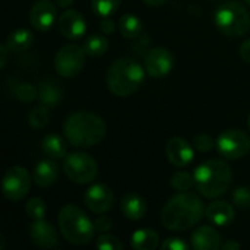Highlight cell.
<instances>
[{"mask_svg":"<svg viewBox=\"0 0 250 250\" xmlns=\"http://www.w3.org/2000/svg\"><path fill=\"white\" fill-rule=\"evenodd\" d=\"M204 204L198 195L182 192L173 196L161 211V223L167 230L185 231L195 227L204 217Z\"/></svg>","mask_w":250,"mask_h":250,"instance_id":"obj_1","label":"cell"},{"mask_svg":"<svg viewBox=\"0 0 250 250\" xmlns=\"http://www.w3.org/2000/svg\"><path fill=\"white\" fill-rule=\"evenodd\" d=\"M105 132L104 120L91 111H75L63 125L64 138L73 148L95 146L105 138Z\"/></svg>","mask_w":250,"mask_h":250,"instance_id":"obj_2","label":"cell"},{"mask_svg":"<svg viewBox=\"0 0 250 250\" xmlns=\"http://www.w3.org/2000/svg\"><path fill=\"white\" fill-rule=\"evenodd\" d=\"M193 176L198 192L208 199H215L226 193L233 180L231 167L218 158L202 163L196 167Z\"/></svg>","mask_w":250,"mask_h":250,"instance_id":"obj_3","label":"cell"},{"mask_svg":"<svg viewBox=\"0 0 250 250\" xmlns=\"http://www.w3.org/2000/svg\"><path fill=\"white\" fill-rule=\"evenodd\" d=\"M145 78L144 67L133 59H117L107 70V86L117 97H127L139 89Z\"/></svg>","mask_w":250,"mask_h":250,"instance_id":"obj_4","label":"cell"},{"mask_svg":"<svg viewBox=\"0 0 250 250\" xmlns=\"http://www.w3.org/2000/svg\"><path fill=\"white\" fill-rule=\"evenodd\" d=\"M59 229L62 236L75 246H85L88 245L95 233L94 223L88 218V215L76 205L67 204L62 207L59 217Z\"/></svg>","mask_w":250,"mask_h":250,"instance_id":"obj_5","label":"cell"},{"mask_svg":"<svg viewBox=\"0 0 250 250\" xmlns=\"http://www.w3.org/2000/svg\"><path fill=\"white\" fill-rule=\"evenodd\" d=\"M218 31L227 37H242L250 29V13L239 1H226L220 4L214 15Z\"/></svg>","mask_w":250,"mask_h":250,"instance_id":"obj_6","label":"cell"},{"mask_svg":"<svg viewBox=\"0 0 250 250\" xmlns=\"http://www.w3.org/2000/svg\"><path fill=\"white\" fill-rule=\"evenodd\" d=\"M63 170L67 179L78 185L91 183L98 174L97 161L85 152H72L63 160Z\"/></svg>","mask_w":250,"mask_h":250,"instance_id":"obj_7","label":"cell"},{"mask_svg":"<svg viewBox=\"0 0 250 250\" xmlns=\"http://www.w3.org/2000/svg\"><path fill=\"white\" fill-rule=\"evenodd\" d=\"M85 51L83 47L76 44L63 45L54 57V69L62 78H75L78 76L85 63Z\"/></svg>","mask_w":250,"mask_h":250,"instance_id":"obj_8","label":"cell"},{"mask_svg":"<svg viewBox=\"0 0 250 250\" xmlns=\"http://www.w3.org/2000/svg\"><path fill=\"white\" fill-rule=\"evenodd\" d=\"M217 149L227 160H240L250 151V138L239 129H229L217 138Z\"/></svg>","mask_w":250,"mask_h":250,"instance_id":"obj_9","label":"cell"},{"mask_svg":"<svg viewBox=\"0 0 250 250\" xmlns=\"http://www.w3.org/2000/svg\"><path fill=\"white\" fill-rule=\"evenodd\" d=\"M29 189H31V176L23 167L13 166L7 168L1 180V192L6 199L18 202L28 195Z\"/></svg>","mask_w":250,"mask_h":250,"instance_id":"obj_10","label":"cell"},{"mask_svg":"<svg viewBox=\"0 0 250 250\" xmlns=\"http://www.w3.org/2000/svg\"><path fill=\"white\" fill-rule=\"evenodd\" d=\"M83 202L86 208L94 214H105L113 208L114 195L111 189L103 183L92 185L83 196Z\"/></svg>","mask_w":250,"mask_h":250,"instance_id":"obj_11","label":"cell"},{"mask_svg":"<svg viewBox=\"0 0 250 250\" xmlns=\"http://www.w3.org/2000/svg\"><path fill=\"white\" fill-rule=\"evenodd\" d=\"M173 66H174V57L164 47H157L149 50V53L145 57V69L148 75L157 79L167 76L173 70Z\"/></svg>","mask_w":250,"mask_h":250,"instance_id":"obj_12","label":"cell"},{"mask_svg":"<svg viewBox=\"0 0 250 250\" xmlns=\"http://www.w3.org/2000/svg\"><path fill=\"white\" fill-rule=\"evenodd\" d=\"M57 26H59L60 34L64 38L73 40V41L82 38L86 31V22L83 16L78 10H73V9H67L59 16Z\"/></svg>","mask_w":250,"mask_h":250,"instance_id":"obj_13","label":"cell"},{"mask_svg":"<svg viewBox=\"0 0 250 250\" xmlns=\"http://www.w3.org/2000/svg\"><path fill=\"white\" fill-rule=\"evenodd\" d=\"M166 155L173 166L182 168V167L189 166L193 161L195 151L185 138L174 136L166 145Z\"/></svg>","mask_w":250,"mask_h":250,"instance_id":"obj_14","label":"cell"},{"mask_svg":"<svg viewBox=\"0 0 250 250\" xmlns=\"http://www.w3.org/2000/svg\"><path fill=\"white\" fill-rule=\"evenodd\" d=\"M57 19V12L56 6L50 0H38L31 12H29V22L32 28L37 31H48Z\"/></svg>","mask_w":250,"mask_h":250,"instance_id":"obj_15","label":"cell"},{"mask_svg":"<svg viewBox=\"0 0 250 250\" xmlns=\"http://www.w3.org/2000/svg\"><path fill=\"white\" fill-rule=\"evenodd\" d=\"M29 237L31 242L41 249H53L59 243L56 229L44 220H34L29 227Z\"/></svg>","mask_w":250,"mask_h":250,"instance_id":"obj_16","label":"cell"},{"mask_svg":"<svg viewBox=\"0 0 250 250\" xmlns=\"http://www.w3.org/2000/svg\"><path fill=\"white\" fill-rule=\"evenodd\" d=\"M190 243L192 248L196 250H217L223 246L220 233L209 226H204L195 230L190 237Z\"/></svg>","mask_w":250,"mask_h":250,"instance_id":"obj_17","label":"cell"},{"mask_svg":"<svg viewBox=\"0 0 250 250\" xmlns=\"http://www.w3.org/2000/svg\"><path fill=\"white\" fill-rule=\"evenodd\" d=\"M205 215L215 227H227L234 221L236 217L233 205L226 201H215L209 204L205 209Z\"/></svg>","mask_w":250,"mask_h":250,"instance_id":"obj_18","label":"cell"},{"mask_svg":"<svg viewBox=\"0 0 250 250\" xmlns=\"http://www.w3.org/2000/svg\"><path fill=\"white\" fill-rule=\"evenodd\" d=\"M122 214L130 221H139L146 214V202L138 193H126L120 201Z\"/></svg>","mask_w":250,"mask_h":250,"instance_id":"obj_19","label":"cell"},{"mask_svg":"<svg viewBox=\"0 0 250 250\" xmlns=\"http://www.w3.org/2000/svg\"><path fill=\"white\" fill-rule=\"evenodd\" d=\"M59 177V166L51 160H41L34 168L32 179L38 188H48L56 183Z\"/></svg>","mask_w":250,"mask_h":250,"instance_id":"obj_20","label":"cell"},{"mask_svg":"<svg viewBox=\"0 0 250 250\" xmlns=\"http://www.w3.org/2000/svg\"><path fill=\"white\" fill-rule=\"evenodd\" d=\"M34 41V35L29 29H25V28H19V29H15L12 31L9 35H7V40H6V45L7 48L12 51V53H21V51H25L31 47Z\"/></svg>","mask_w":250,"mask_h":250,"instance_id":"obj_21","label":"cell"},{"mask_svg":"<svg viewBox=\"0 0 250 250\" xmlns=\"http://www.w3.org/2000/svg\"><path fill=\"white\" fill-rule=\"evenodd\" d=\"M67 141H64L59 135H47L42 139V151L51 160H62L67 154Z\"/></svg>","mask_w":250,"mask_h":250,"instance_id":"obj_22","label":"cell"},{"mask_svg":"<svg viewBox=\"0 0 250 250\" xmlns=\"http://www.w3.org/2000/svg\"><path fill=\"white\" fill-rule=\"evenodd\" d=\"M132 248L136 250H154L160 245V236L148 229L136 230L130 240Z\"/></svg>","mask_w":250,"mask_h":250,"instance_id":"obj_23","label":"cell"},{"mask_svg":"<svg viewBox=\"0 0 250 250\" xmlns=\"http://www.w3.org/2000/svg\"><path fill=\"white\" fill-rule=\"evenodd\" d=\"M63 98V91L62 88L51 82V81H47V82H42L40 85V89H38V100L42 105L45 107H54L57 105Z\"/></svg>","mask_w":250,"mask_h":250,"instance_id":"obj_24","label":"cell"},{"mask_svg":"<svg viewBox=\"0 0 250 250\" xmlns=\"http://www.w3.org/2000/svg\"><path fill=\"white\" fill-rule=\"evenodd\" d=\"M119 31L127 40L136 38L142 32V22L136 15L126 13L119 19Z\"/></svg>","mask_w":250,"mask_h":250,"instance_id":"obj_25","label":"cell"},{"mask_svg":"<svg viewBox=\"0 0 250 250\" xmlns=\"http://www.w3.org/2000/svg\"><path fill=\"white\" fill-rule=\"evenodd\" d=\"M108 48V41L101 34H92L83 41V51L89 57H100L105 54Z\"/></svg>","mask_w":250,"mask_h":250,"instance_id":"obj_26","label":"cell"},{"mask_svg":"<svg viewBox=\"0 0 250 250\" xmlns=\"http://www.w3.org/2000/svg\"><path fill=\"white\" fill-rule=\"evenodd\" d=\"M48 120H50V113L47 107L42 104L38 107H34L28 113V123L34 129H44L48 125Z\"/></svg>","mask_w":250,"mask_h":250,"instance_id":"obj_27","label":"cell"},{"mask_svg":"<svg viewBox=\"0 0 250 250\" xmlns=\"http://www.w3.org/2000/svg\"><path fill=\"white\" fill-rule=\"evenodd\" d=\"M122 0H92V10L100 18H110L114 15L120 6Z\"/></svg>","mask_w":250,"mask_h":250,"instance_id":"obj_28","label":"cell"},{"mask_svg":"<svg viewBox=\"0 0 250 250\" xmlns=\"http://www.w3.org/2000/svg\"><path fill=\"white\" fill-rule=\"evenodd\" d=\"M195 185V176H192L188 171H177L171 177V186L173 189L179 192H189Z\"/></svg>","mask_w":250,"mask_h":250,"instance_id":"obj_29","label":"cell"},{"mask_svg":"<svg viewBox=\"0 0 250 250\" xmlns=\"http://www.w3.org/2000/svg\"><path fill=\"white\" fill-rule=\"evenodd\" d=\"M25 211H26L28 217L32 218V220H44L45 212H47V207H45V202L41 198H32V199L28 201V204L25 207Z\"/></svg>","mask_w":250,"mask_h":250,"instance_id":"obj_30","label":"cell"},{"mask_svg":"<svg viewBox=\"0 0 250 250\" xmlns=\"http://www.w3.org/2000/svg\"><path fill=\"white\" fill-rule=\"evenodd\" d=\"M95 246L101 250H122L123 249V243L119 240V237L103 233L97 240H95Z\"/></svg>","mask_w":250,"mask_h":250,"instance_id":"obj_31","label":"cell"},{"mask_svg":"<svg viewBox=\"0 0 250 250\" xmlns=\"http://www.w3.org/2000/svg\"><path fill=\"white\" fill-rule=\"evenodd\" d=\"M233 202L234 205L242 209V211H246L250 209V189L249 188H237L234 192H233Z\"/></svg>","mask_w":250,"mask_h":250,"instance_id":"obj_32","label":"cell"},{"mask_svg":"<svg viewBox=\"0 0 250 250\" xmlns=\"http://www.w3.org/2000/svg\"><path fill=\"white\" fill-rule=\"evenodd\" d=\"M15 95L22 103H31L37 97V89L31 83H19L15 88Z\"/></svg>","mask_w":250,"mask_h":250,"instance_id":"obj_33","label":"cell"},{"mask_svg":"<svg viewBox=\"0 0 250 250\" xmlns=\"http://www.w3.org/2000/svg\"><path fill=\"white\" fill-rule=\"evenodd\" d=\"M193 145L198 151L201 152H208L211 151L214 146H217V142H214V138L208 133H199L195 141H193Z\"/></svg>","mask_w":250,"mask_h":250,"instance_id":"obj_34","label":"cell"},{"mask_svg":"<svg viewBox=\"0 0 250 250\" xmlns=\"http://www.w3.org/2000/svg\"><path fill=\"white\" fill-rule=\"evenodd\" d=\"M161 249L163 250H188L189 249V245L179 239V237H168L167 240H164V243L161 245Z\"/></svg>","mask_w":250,"mask_h":250,"instance_id":"obj_35","label":"cell"},{"mask_svg":"<svg viewBox=\"0 0 250 250\" xmlns=\"http://www.w3.org/2000/svg\"><path fill=\"white\" fill-rule=\"evenodd\" d=\"M94 226H95V231H98V233L103 234V233H107L113 227V221H111L110 217L100 214V217L94 221Z\"/></svg>","mask_w":250,"mask_h":250,"instance_id":"obj_36","label":"cell"},{"mask_svg":"<svg viewBox=\"0 0 250 250\" xmlns=\"http://www.w3.org/2000/svg\"><path fill=\"white\" fill-rule=\"evenodd\" d=\"M100 28L104 34H113L114 32V28H116V23L113 19L110 18H101V23H100Z\"/></svg>","mask_w":250,"mask_h":250,"instance_id":"obj_37","label":"cell"},{"mask_svg":"<svg viewBox=\"0 0 250 250\" xmlns=\"http://www.w3.org/2000/svg\"><path fill=\"white\" fill-rule=\"evenodd\" d=\"M240 56H242V59H243L246 63H249L250 64V40H246V41L242 44V47H240Z\"/></svg>","mask_w":250,"mask_h":250,"instance_id":"obj_38","label":"cell"},{"mask_svg":"<svg viewBox=\"0 0 250 250\" xmlns=\"http://www.w3.org/2000/svg\"><path fill=\"white\" fill-rule=\"evenodd\" d=\"M9 51H10V50L7 48L6 42L0 45V56H1V60H0V67H1V69H4V66H6V63H7V54H9Z\"/></svg>","mask_w":250,"mask_h":250,"instance_id":"obj_39","label":"cell"},{"mask_svg":"<svg viewBox=\"0 0 250 250\" xmlns=\"http://www.w3.org/2000/svg\"><path fill=\"white\" fill-rule=\"evenodd\" d=\"M242 246H240V243H237V242H234V240H229V242H226V243H223V246H221V249L224 250H230V249H240Z\"/></svg>","mask_w":250,"mask_h":250,"instance_id":"obj_40","label":"cell"},{"mask_svg":"<svg viewBox=\"0 0 250 250\" xmlns=\"http://www.w3.org/2000/svg\"><path fill=\"white\" fill-rule=\"evenodd\" d=\"M56 1V4L59 6V7H63V9H66V7H69L75 0H54Z\"/></svg>","mask_w":250,"mask_h":250,"instance_id":"obj_41","label":"cell"},{"mask_svg":"<svg viewBox=\"0 0 250 250\" xmlns=\"http://www.w3.org/2000/svg\"><path fill=\"white\" fill-rule=\"evenodd\" d=\"M144 1H145L146 4H149V6H155V7H157V6H161V4H164L167 0H144Z\"/></svg>","mask_w":250,"mask_h":250,"instance_id":"obj_42","label":"cell"},{"mask_svg":"<svg viewBox=\"0 0 250 250\" xmlns=\"http://www.w3.org/2000/svg\"><path fill=\"white\" fill-rule=\"evenodd\" d=\"M248 125H249V129H250V114H249V120H248Z\"/></svg>","mask_w":250,"mask_h":250,"instance_id":"obj_43","label":"cell"},{"mask_svg":"<svg viewBox=\"0 0 250 250\" xmlns=\"http://www.w3.org/2000/svg\"><path fill=\"white\" fill-rule=\"evenodd\" d=\"M245 1H246V3H248V4L250 6V0H245Z\"/></svg>","mask_w":250,"mask_h":250,"instance_id":"obj_44","label":"cell"}]
</instances>
